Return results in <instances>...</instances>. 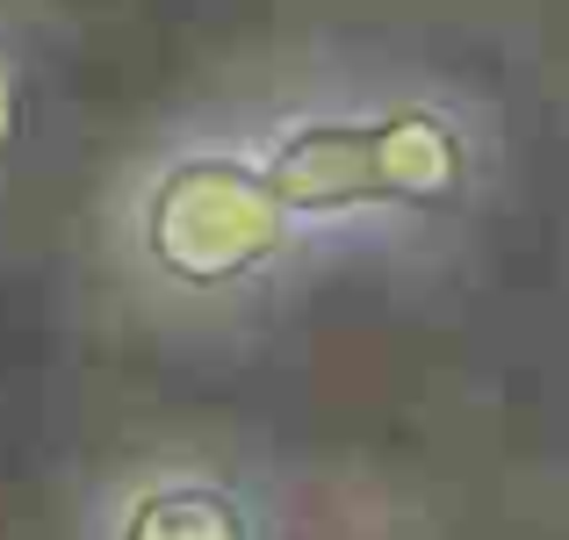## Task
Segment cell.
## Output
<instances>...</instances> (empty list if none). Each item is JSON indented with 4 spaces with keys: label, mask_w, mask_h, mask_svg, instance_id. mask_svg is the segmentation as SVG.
<instances>
[{
    "label": "cell",
    "mask_w": 569,
    "mask_h": 540,
    "mask_svg": "<svg viewBox=\"0 0 569 540\" xmlns=\"http://www.w3.org/2000/svg\"><path fill=\"white\" fill-rule=\"evenodd\" d=\"M87 540H267V504L209 454H152L94 498Z\"/></svg>",
    "instance_id": "1"
},
{
    "label": "cell",
    "mask_w": 569,
    "mask_h": 540,
    "mask_svg": "<svg viewBox=\"0 0 569 540\" xmlns=\"http://www.w3.org/2000/svg\"><path fill=\"white\" fill-rule=\"evenodd\" d=\"M29 116H37V58H29L22 29L0 22V167L22 152Z\"/></svg>",
    "instance_id": "2"
}]
</instances>
